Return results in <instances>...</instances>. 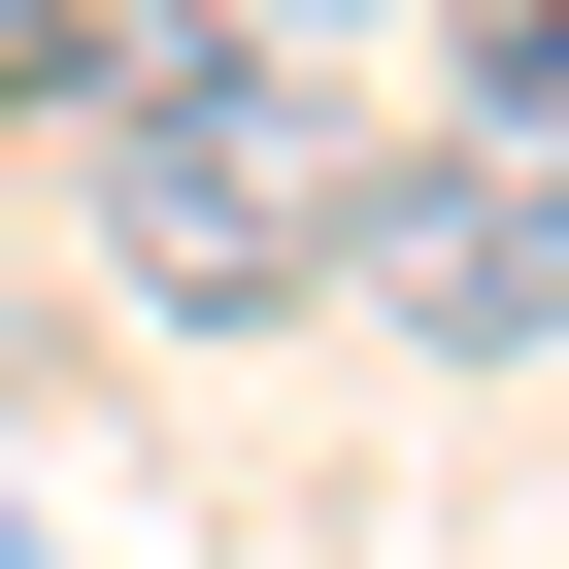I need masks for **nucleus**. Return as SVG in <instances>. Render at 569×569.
Segmentation results:
<instances>
[{
	"label": "nucleus",
	"mask_w": 569,
	"mask_h": 569,
	"mask_svg": "<svg viewBox=\"0 0 569 569\" xmlns=\"http://www.w3.org/2000/svg\"><path fill=\"white\" fill-rule=\"evenodd\" d=\"M101 268L134 302H302L336 268V68L234 34V0H168V34H101Z\"/></svg>",
	"instance_id": "obj_1"
},
{
	"label": "nucleus",
	"mask_w": 569,
	"mask_h": 569,
	"mask_svg": "<svg viewBox=\"0 0 569 569\" xmlns=\"http://www.w3.org/2000/svg\"><path fill=\"white\" fill-rule=\"evenodd\" d=\"M336 268H369V336H402V369H536V336H569V201H536V134L369 168V201H336Z\"/></svg>",
	"instance_id": "obj_2"
},
{
	"label": "nucleus",
	"mask_w": 569,
	"mask_h": 569,
	"mask_svg": "<svg viewBox=\"0 0 569 569\" xmlns=\"http://www.w3.org/2000/svg\"><path fill=\"white\" fill-rule=\"evenodd\" d=\"M436 34H469V101H502V134H569V0H436Z\"/></svg>",
	"instance_id": "obj_3"
},
{
	"label": "nucleus",
	"mask_w": 569,
	"mask_h": 569,
	"mask_svg": "<svg viewBox=\"0 0 569 569\" xmlns=\"http://www.w3.org/2000/svg\"><path fill=\"white\" fill-rule=\"evenodd\" d=\"M536 201H569V134H536Z\"/></svg>",
	"instance_id": "obj_4"
}]
</instances>
